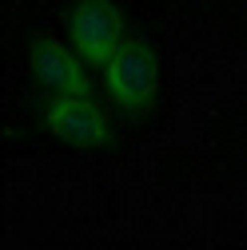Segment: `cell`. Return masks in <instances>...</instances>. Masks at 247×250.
Wrapping results in <instances>:
<instances>
[{"mask_svg": "<svg viewBox=\"0 0 247 250\" xmlns=\"http://www.w3.org/2000/svg\"><path fill=\"white\" fill-rule=\"evenodd\" d=\"M40 123L52 139L80 151H104L116 143L112 115L96 96H44Z\"/></svg>", "mask_w": 247, "mask_h": 250, "instance_id": "7a4b0ae2", "label": "cell"}, {"mask_svg": "<svg viewBox=\"0 0 247 250\" xmlns=\"http://www.w3.org/2000/svg\"><path fill=\"white\" fill-rule=\"evenodd\" d=\"M28 72L44 96H96L92 68L80 60V52L56 36H32L28 40Z\"/></svg>", "mask_w": 247, "mask_h": 250, "instance_id": "277c9868", "label": "cell"}, {"mask_svg": "<svg viewBox=\"0 0 247 250\" xmlns=\"http://www.w3.org/2000/svg\"><path fill=\"white\" fill-rule=\"evenodd\" d=\"M104 96L112 104L116 115L124 119H148L151 107L160 100V64H156V48H151L144 36H128L124 48L104 64Z\"/></svg>", "mask_w": 247, "mask_h": 250, "instance_id": "6da1fadb", "label": "cell"}, {"mask_svg": "<svg viewBox=\"0 0 247 250\" xmlns=\"http://www.w3.org/2000/svg\"><path fill=\"white\" fill-rule=\"evenodd\" d=\"M128 40V20L112 0H76L68 12V44L92 72H104V64Z\"/></svg>", "mask_w": 247, "mask_h": 250, "instance_id": "3957f363", "label": "cell"}]
</instances>
